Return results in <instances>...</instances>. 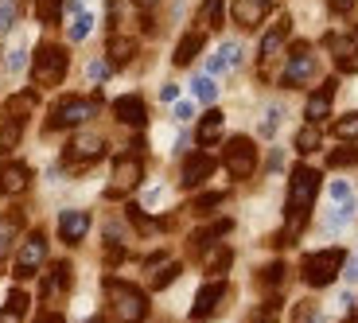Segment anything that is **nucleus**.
I'll list each match as a JSON object with an SVG mask.
<instances>
[{
    "mask_svg": "<svg viewBox=\"0 0 358 323\" xmlns=\"http://www.w3.org/2000/svg\"><path fill=\"white\" fill-rule=\"evenodd\" d=\"M141 175H144V164H141V156H136V152L117 156V164H113V183H109L106 195H109V199H121L125 191H133L136 183H141Z\"/></svg>",
    "mask_w": 358,
    "mask_h": 323,
    "instance_id": "10",
    "label": "nucleus"
},
{
    "mask_svg": "<svg viewBox=\"0 0 358 323\" xmlns=\"http://www.w3.org/2000/svg\"><path fill=\"white\" fill-rule=\"evenodd\" d=\"M90 27H94V16H86V12H82V16L71 24V31H66V36H71V43H82V39L90 36Z\"/></svg>",
    "mask_w": 358,
    "mask_h": 323,
    "instance_id": "40",
    "label": "nucleus"
},
{
    "mask_svg": "<svg viewBox=\"0 0 358 323\" xmlns=\"http://www.w3.org/2000/svg\"><path fill=\"white\" fill-rule=\"evenodd\" d=\"M277 312H280V304H277V300H268L265 308L253 312V323H277Z\"/></svg>",
    "mask_w": 358,
    "mask_h": 323,
    "instance_id": "44",
    "label": "nucleus"
},
{
    "mask_svg": "<svg viewBox=\"0 0 358 323\" xmlns=\"http://www.w3.org/2000/svg\"><path fill=\"white\" fill-rule=\"evenodd\" d=\"M24 320V312H16V308H4V312H0V323H20Z\"/></svg>",
    "mask_w": 358,
    "mask_h": 323,
    "instance_id": "51",
    "label": "nucleus"
},
{
    "mask_svg": "<svg viewBox=\"0 0 358 323\" xmlns=\"http://www.w3.org/2000/svg\"><path fill=\"white\" fill-rule=\"evenodd\" d=\"M315 74H320V59H315L312 43H296L292 51H288V59H285L280 86H285V90H300V86H308Z\"/></svg>",
    "mask_w": 358,
    "mask_h": 323,
    "instance_id": "6",
    "label": "nucleus"
},
{
    "mask_svg": "<svg viewBox=\"0 0 358 323\" xmlns=\"http://www.w3.org/2000/svg\"><path fill=\"white\" fill-rule=\"evenodd\" d=\"M222 16H226V0H203L199 20H203L206 27H222Z\"/></svg>",
    "mask_w": 358,
    "mask_h": 323,
    "instance_id": "31",
    "label": "nucleus"
},
{
    "mask_svg": "<svg viewBox=\"0 0 358 323\" xmlns=\"http://www.w3.org/2000/svg\"><path fill=\"white\" fill-rule=\"evenodd\" d=\"M355 210H358V203H355V199H347V203H339V207H335L331 215L323 218V230H327V234H335L339 226H347L350 218H355Z\"/></svg>",
    "mask_w": 358,
    "mask_h": 323,
    "instance_id": "27",
    "label": "nucleus"
},
{
    "mask_svg": "<svg viewBox=\"0 0 358 323\" xmlns=\"http://www.w3.org/2000/svg\"><path fill=\"white\" fill-rule=\"evenodd\" d=\"M86 230H90L86 210H63V215H59V238H63L66 245H78L82 238H86Z\"/></svg>",
    "mask_w": 358,
    "mask_h": 323,
    "instance_id": "17",
    "label": "nucleus"
},
{
    "mask_svg": "<svg viewBox=\"0 0 358 323\" xmlns=\"http://www.w3.org/2000/svg\"><path fill=\"white\" fill-rule=\"evenodd\" d=\"M106 296L113 304V320L117 323H141L148 315V300L136 285H125V280H106Z\"/></svg>",
    "mask_w": 358,
    "mask_h": 323,
    "instance_id": "3",
    "label": "nucleus"
},
{
    "mask_svg": "<svg viewBox=\"0 0 358 323\" xmlns=\"http://www.w3.org/2000/svg\"><path fill=\"white\" fill-rule=\"evenodd\" d=\"M343 277H347L350 285H355V280H358V253H355V257L347 261V273H343Z\"/></svg>",
    "mask_w": 358,
    "mask_h": 323,
    "instance_id": "52",
    "label": "nucleus"
},
{
    "mask_svg": "<svg viewBox=\"0 0 358 323\" xmlns=\"http://www.w3.org/2000/svg\"><path fill=\"white\" fill-rule=\"evenodd\" d=\"M230 218H222V222H215V226H206V230H195L191 234V250L195 253H206L210 250V245H218V238H222V234H230Z\"/></svg>",
    "mask_w": 358,
    "mask_h": 323,
    "instance_id": "24",
    "label": "nucleus"
},
{
    "mask_svg": "<svg viewBox=\"0 0 358 323\" xmlns=\"http://www.w3.org/2000/svg\"><path fill=\"white\" fill-rule=\"evenodd\" d=\"M101 156H106V141H101V136H94V133H82V136H74V141L63 148V164H66L71 171H82V168H90V164H98Z\"/></svg>",
    "mask_w": 358,
    "mask_h": 323,
    "instance_id": "9",
    "label": "nucleus"
},
{
    "mask_svg": "<svg viewBox=\"0 0 358 323\" xmlns=\"http://www.w3.org/2000/svg\"><path fill=\"white\" fill-rule=\"evenodd\" d=\"M16 20V0H0V31H8Z\"/></svg>",
    "mask_w": 358,
    "mask_h": 323,
    "instance_id": "45",
    "label": "nucleus"
},
{
    "mask_svg": "<svg viewBox=\"0 0 358 323\" xmlns=\"http://www.w3.org/2000/svg\"><path fill=\"white\" fill-rule=\"evenodd\" d=\"M343 265H347V253L343 250H320V253H308L304 257L300 277H304L308 288H327L343 273Z\"/></svg>",
    "mask_w": 358,
    "mask_h": 323,
    "instance_id": "5",
    "label": "nucleus"
},
{
    "mask_svg": "<svg viewBox=\"0 0 358 323\" xmlns=\"http://www.w3.org/2000/svg\"><path fill=\"white\" fill-rule=\"evenodd\" d=\"M36 20L43 27H55L63 20V0H36Z\"/></svg>",
    "mask_w": 358,
    "mask_h": 323,
    "instance_id": "29",
    "label": "nucleus"
},
{
    "mask_svg": "<svg viewBox=\"0 0 358 323\" xmlns=\"http://www.w3.org/2000/svg\"><path fill=\"white\" fill-rule=\"evenodd\" d=\"M331 133L343 136V141H358V113H355V109H350V113H343L339 121H335Z\"/></svg>",
    "mask_w": 358,
    "mask_h": 323,
    "instance_id": "32",
    "label": "nucleus"
},
{
    "mask_svg": "<svg viewBox=\"0 0 358 323\" xmlns=\"http://www.w3.org/2000/svg\"><path fill=\"white\" fill-rule=\"evenodd\" d=\"M125 215H129V222H133L136 230H144V234H148V230H156V222H152L148 215H144V207H136V203H129V207H125Z\"/></svg>",
    "mask_w": 358,
    "mask_h": 323,
    "instance_id": "39",
    "label": "nucleus"
},
{
    "mask_svg": "<svg viewBox=\"0 0 358 323\" xmlns=\"http://www.w3.org/2000/svg\"><path fill=\"white\" fill-rule=\"evenodd\" d=\"M191 117H195V106H191V101H179V106H176V121H191Z\"/></svg>",
    "mask_w": 358,
    "mask_h": 323,
    "instance_id": "48",
    "label": "nucleus"
},
{
    "mask_svg": "<svg viewBox=\"0 0 358 323\" xmlns=\"http://www.w3.org/2000/svg\"><path fill=\"white\" fill-rule=\"evenodd\" d=\"M355 164H358V148H350V144H343L327 156V168H355Z\"/></svg>",
    "mask_w": 358,
    "mask_h": 323,
    "instance_id": "35",
    "label": "nucleus"
},
{
    "mask_svg": "<svg viewBox=\"0 0 358 323\" xmlns=\"http://www.w3.org/2000/svg\"><path fill=\"white\" fill-rule=\"evenodd\" d=\"M31 109H36V94H31V90H24V94H16V98L4 101V113L16 117V121H24V117L31 113Z\"/></svg>",
    "mask_w": 358,
    "mask_h": 323,
    "instance_id": "28",
    "label": "nucleus"
},
{
    "mask_svg": "<svg viewBox=\"0 0 358 323\" xmlns=\"http://www.w3.org/2000/svg\"><path fill=\"white\" fill-rule=\"evenodd\" d=\"M160 98H164V101H176V98H179V86H176V82H164V86H160Z\"/></svg>",
    "mask_w": 358,
    "mask_h": 323,
    "instance_id": "50",
    "label": "nucleus"
},
{
    "mask_svg": "<svg viewBox=\"0 0 358 323\" xmlns=\"http://www.w3.org/2000/svg\"><path fill=\"white\" fill-rule=\"evenodd\" d=\"M335 90H339V82H335V78H327V82H323V86H320V90H315L312 98H308V106H304V117H308V125H320L323 117L331 113Z\"/></svg>",
    "mask_w": 358,
    "mask_h": 323,
    "instance_id": "15",
    "label": "nucleus"
},
{
    "mask_svg": "<svg viewBox=\"0 0 358 323\" xmlns=\"http://www.w3.org/2000/svg\"><path fill=\"white\" fill-rule=\"evenodd\" d=\"M234 66H242V43H238V39H226V43L218 47V55H210L206 74L215 78V74H226V71H234Z\"/></svg>",
    "mask_w": 358,
    "mask_h": 323,
    "instance_id": "18",
    "label": "nucleus"
},
{
    "mask_svg": "<svg viewBox=\"0 0 358 323\" xmlns=\"http://www.w3.org/2000/svg\"><path fill=\"white\" fill-rule=\"evenodd\" d=\"M226 296V280H210V285L199 288L195 296V308H191V320H210V315L218 312V304H222Z\"/></svg>",
    "mask_w": 358,
    "mask_h": 323,
    "instance_id": "14",
    "label": "nucleus"
},
{
    "mask_svg": "<svg viewBox=\"0 0 358 323\" xmlns=\"http://www.w3.org/2000/svg\"><path fill=\"white\" fill-rule=\"evenodd\" d=\"M323 144V133H320V125H304L300 129V133H296V152H315V148H320Z\"/></svg>",
    "mask_w": 358,
    "mask_h": 323,
    "instance_id": "30",
    "label": "nucleus"
},
{
    "mask_svg": "<svg viewBox=\"0 0 358 323\" xmlns=\"http://www.w3.org/2000/svg\"><path fill=\"white\" fill-rule=\"evenodd\" d=\"M222 168L230 171V180H250L257 171V148H253L250 136H230L222 152Z\"/></svg>",
    "mask_w": 358,
    "mask_h": 323,
    "instance_id": "8",
    "label": "nucleus"
},
{
    "mask_svg": "<svg viewBox=\"0 0 358 323\" xmlns=\"http://www.w3.org/2000/svg\"><path fill=\"white\" fill-rule=\"evenodd\" d=\"M66 66H71V55H66L63 47L59 43H39L36 59H31V78H36V86H43V90H55V86H63Z\"/></svg>",
    "mask_w": 358,
    "mask_h": 323,
    "instance_id": "2",
    "label": "nucleus"
},
{
    "mask_svg": "<svg viewBox=\"0 0 358 323\" xmlns=\"http://www.w3.org/2000/svg\"><path fill=\"white\" fill-rule=\"evenodd\" d=\"M86 74H90V82H101V78L109 74V59H90Z\"/></svg>",
    "mask_w": 358,
    "mask_h": 323,
    "instance_id": "46",
    "label": "nucleus"
},
{
    "mask_svg": "<svg viewBox=\"0 0 358 323\" xmlns=\"http://www.w3.org/2000/svg\"><path fill=\"white\" fill-rule=\"evenodd\" d=\"M320 195V171L300 164L292 168V180H288V203H285V215H288V226H285V242H292L296 234L304 230L308 215H312V203Z\"/></svg>",
    "mask_w": 358,
    "mask_h": 323,
    "instance_id": "1",
    "label": "nucleus"
},
{
    "mask_svg": "<svg viewBox=\"0 0 358 323\" xmlns=\"http://www.w3.org/2000/svg\"><path fill=\"white\" fill-rule=\"evenodd\" d=\"M47 261V238L43 234H31V238H27L24 245H20V253H16V265H12V273H16V280H27L31 277V273L39 269V265H43Z\"/></svg>",
    "mask_w": 358,
    "mask_h": 323,
    "instance_id": "11",
    "label": "nucleus"
},
{
    "mask_svg": "<svg viewBox=\"0 0 358 323\" xmlns=\"http://www.w3.org/2000/svg\"><path fill=\"white\" fill-rule=\"evenodd\" d=\"M8 308H16V312H27V296L20 292V288H16V292L8 296Z\"/></svg>",
    "mask_w": 358,
    "mask_h": 323,
    "instance_id": "49",
    "label": "nucleus"
},
{
    "mask_svg": "<svg viewBox=\"0 0 358 323\" xmlns=\"http://www.w3.org/2000/svg\"><path fill=\"white\" fill-rule=\"evenodd\" d=\"M106 55H109V66H125V63H133L136 39H133V36H113V39H109V47H106Z\"/></svg>",
    "mask_w": 358,
    "mask_h": 323,
    "instance_id": "25",
    "label": "nucleus"
},
{
    "mask_svg": "<svg viewBox=\"0 0 358 323\" xmlns=\"http://www.w3.org/2000/svg\"><path fill=\"white\" fill-rule=\"evenodd\" d=\"M24 63H27V51H24V47H12V51H8V59H4L8 74H20V71H24Z\"/></svg>",
    "mask_w": 358,
    "mask_h": 323,
    "instance_id": "43",
    "label": "nucleus"
},
{
    "mask_svg": "<svg viewBox=\"0 0 358 323\" xmlns=\"http://www.w3.org/2000/svg\"><path fill=\"white\" fill-rule=\"evenodd\" d=\"M36 323H66V320H63V315H55V312H43Z\"/></svg>",
    "mask_w": 358,
    "mask_h": 323,
    "instance_id": "53",
    "label": "nucleus"
},
{
    "mask_svg": "<svg viewBox=\"0 0 358 323\" xmlns=\"http://www.w3.org/2000/svg\"><path fill=\"white\" fill-rule=\"evenodd\" d=\"M230 261H234L230 250H210L206 253V273H226L230 269Z\"/></svg>",
    "mask_w": 358,
    "mask_h": 323,
    "instance_id": "38",
    "label": "nucleus"
},
{
    "mask_svg": "<svg viewBox=\"0 0 358 323\" xmlns=\"http://www.w3.org/2000/svg\"><path fill=\"white\" fill-rule=\"evenodd\" d=\"M331 199H335V203H347V199H350V183L335 180V183H331Z\"/></svg>",
    "mask_w": 358,
    "mask_h": 323,
    "instance_id": "47",
    "label": "nucleus"
},
{
    "mask_svg": "<svg viewBox=\"0 0 358 323\" xmlns=\"http://www.w3.org/2000/svg\"><path fill=\"white\" fill-rule=\"evenodd\" d=\"M210 171H215V156H206V152H195L187 156V164H183V187H199L203 180H210Z\"/></svg>",
    "mask_w": 358,
    "mask_h": 323,
    "instance_id": "20",
    "label": "nucleus"
},
{
    "mask_svg": "<svg viewBox=\"0 0 358 323\" xmlns=\"http://www.w3.org/2000/svg\"><path fill=\"white\" fill-rule=\"evenodd\" d=\"M191 94H195L199 101H215L218 98V86H215V78H210V74H199V78L191 82Z\"/></svg>",
    "mask_w": 358,
    "mask_h": 323,
    "instance_id": "34",
    "label": "nucleus"
},
{
    "mask_svg": "<svg viewBox=\"0 0 358 323\" xmlns=\"http://www.w3.org/2000/svg\"><path fill=\"white\" fill-rule=\"evenodd\" d=\"M323 47L331 51L335 66H339L343 74L358 71V24H347L343 31H327V36H323Z\"/></svg>",
    "mask_w": 358,
    "mask_h": 323,
    "instance_id": "7",
    "label": "nucleus"
},
{
    "mask_svg": "<svg viewBox=\"0 0 358 323\" xmlns=\"http://www.w3.org/2000/svg\"><path fill=\"white\" fill-rule=\"evenodd\" d=\"M179 273H183V269H179V261H168V265H160V269L152 273V288H168L171 280L179 277Z\"/></svg>",
    "mask_w": 358,
    "mask_h": 323,
    "instance_id": "37",
    "label": "nucleus"
},
{
    "mask_svg": "<svg viewBox=\"0 0 358 323\" xmlns=\"http://www.w3.org/2000/svg\"><path fill=\"white\" fill-rule=\"evenodd\" d=\"M66 288H71V265H66V261H55L47 280H43V300H55L59 292H66Z\"/></svg>",
    "mask_w": 358,
    "mask_h": 323,
    "instance_id": "22",
    "label": "nucleus"
},
{
    "mask_svg": "<svg viewBox=\"0 0 358 323\" xmlns=\"http://www.w3.org/2000/svg\"><path fill=\"white\" fill-rule=\"evenodd\" d=\"M90 323H106V320H90Z\"/></svg>",
    "mask_w": 358,
    "mask_h": 323,
    "instance_id": "55",
    "label": "nucleus"
},
{
    "mask_svg": "<svg viewBox=\"0 0 358 323\" xmlns=\"http://www.w3.org/2000/svg\"><path fill=\"white\" fill-rule=\"evenodd\" d=\"M280 117H285V109H280V106H268V109H265V121H261V136H273V133H277Z\"/></svg>",
    "mask_w": 358,
    "mask_h": 323,
    "instance_id": "41",
    "label": "nucleus"
},
{
    "mask_svg": "<svg viewBox=\"0 0 358 323\" xmlns=\"http://www.w3.org/2000/svg\"><path fill=\"white\" fill-rule=\"evenodd\" d=\"M268 8L273 4H265V0H234V24L238 27H261V20L268 16Z\"/></svg>",
    "mask_w": 358,
    "mask_h": 323,
    "instance_id": "19",
    "label": "nucleus"
},
{
    "mask_svg": "<svg viewBox=\"0 0 358 323\" xmlns=\"http://www.w3.org/2000/svg\"><path fill=\"white\" fill-rule=\"evenodd\" d=\"M113 117L129 129H144L148 125V106H144L141 94H125V98L113 101Z\"/></svg>",
    "mask_w": 358,
    "mask_h": 323,
    "instance_id": "13",
    "label": "nucleus"
},
{
    "mask_svg": "<svg viewBox=\"0 0 358 323\" xmlns=\"http://www.w3.org/2000/svg\"><path fill=\"white\" fill-rule=\"evenodd\" d=\"M226 129V117L222 109H210V113H203V121H199V144L203 148H210V144H218V136H222Z\"/></svg>",
    "mask_w": 358,
    "mask_h": 323,
    "instance_id": "23",
    "label": "nucleus"
},
{
    "mask_svg": "<svg viewBox=\"0 0 358 323\" xmlns=\"http://www.w3.org/2000/svg\"><path fill=\"white\" fill-rule=\"evenodd\" d=\"M280 280H285V265H280V261H273V265L261 269V285H265V288H277Z\"/></svg>",
    "mask_w": 358,
    "mask_h": 323,
    "instance_id": "42",
    "label": "nucleus"
},
{
    "mask_svg": "<svg viewBox=\"0 0 358 323\" xmlns=\"http://www.w3.org/2000/svg\"><path fill=\"white\" fill-rule=\"evenodd\" d=\"M20 133H24V121H16V117H0V152H12L20 144Z\"/></svg>",
    "mask_w": 358,
    "mask_h": 323,
    "instance_id": "26",
    "label": "nucleus"
},
{
    "mask_svg": "<svg viewBox=\"0 0 358 323\" xmlns=\"http://www.w3.org/2000/svg\"><path fill=\"white\" fill-rule=\"evenodd\" d=\"M133 4H136V8H141V12H152L156 4H160V0H133Z\"/></svg>",
    "mask_w": 358,
    "mask_h": 323,
    "instance_id": "54",
    "label": "nucleus"
},
{
    "mask_svg": "<svg viewBox=\"0 0 358 323\" xmlns=\"http://www.w3.org/2000/svg\"><path fill=\"white\" fill-rule=\"evenodd\" d=\"M27 180H31L27 164H20V160H4V164H0V195H24Z\"/></svg>",
    "mask_w": 358,
    "mask_h": 323,
    "instance_id": "16",
    "label": "nucleus"
},
{
    "mask_svg": "<svg viewBox=\"0 0 358 323\" xmlns=\"http://www.w3.org/2000/svg\"><path fill=\"white\" fill-rule=\"evenodd\" d=\"M20 230V215H8V218H0V257L12 250V238H16Z\"/></svg>",
    "mask_w": 358,
    "mask_h": 323,
    "instance_id": "33",
    "label": "nucleus"
},
{
    "mask_svg": "<svg viewBox=\"0 0 358 323\" xmlns=\"http://www.w3.org/2000/svg\"><path fill=\"white\" fill-rule=\"evenodd\" d=\"M222 191H206V195H199L195 203H191V210H195V215H210V210L215 207H222Z\"/></svg>",
    "mask_w": 358,
    "mask_h": 323,
    "instance_id": "36",
    "label": "nucleus"
},
{
    "mask_svg": "<svg viewBox=\"0 0 358 323\" xmlns=\"http://www.w3.org/2000/svg\"><path fill=\"white\" fill-rule=\"evenodd\" d=\"M98 106H101V94H94V98H78V94H66L63 101H55V106H51V121H47V133H55V129L86 125L90 117L98 113Z\"/></svg>",
    "mask_w": 358,
    "mask_h": 323,
    "instance_id": "4",
    "label": "nucleus"
},
{
    "mask_svg": "<svg viewBox=\"0 0 358 323\" xmlns=\"http://www.w3.org/2000/svg\"><path fill=\"white\" fill-rule=\"evenodd\" d=\"M265 4H273V0H265Z\"/></svg>",
    "mask_w": 358,
    "mask_h": 323,
    "instance_id": "56",
    "label": "nucleus"
},
{
    "mask_svg": "<svg viewBox=\"0 0 358 323\" xmlns=\"http://www.w3.org/2000/svg\"><path fill=\"white\" fill-rule=\"evenodd\" d=\"M288 36H292V16H280L277 24L268 27L265 36H261V47H257V63L268 66V63H277L280 51H285Z\"/></svg>",
    "mask_w": 358,
    "mask_h": 323,
    "instance_id": "12",
    "label": "nucleus"
},
{
    "mask_svg": "<svg viewBox=\"0 0 358 323\" xmlns=\"http://www.w3.org/2000/svg\"><path fill=\"white\" fill-rule=\"evenodd\" d=\"M203 43H206V36L199 31V27H195V31H187V36H183V39L176 43V55H171V63H176V66H191V63H195V55L203 51Z\"/></svg>",
    "mask_w": 358,
    "mask_h": 323,
    "instance_id": "21",
    "label": "nucleus"
}]
</instances>
